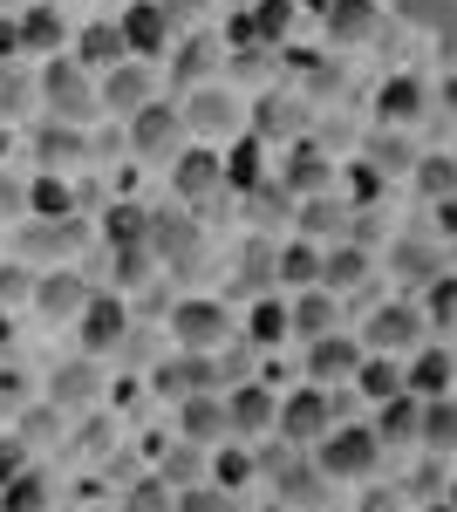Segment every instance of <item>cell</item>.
Listing matches in <instances>:
<instances>
[{
	"label": "cell",
	"instance_id": "obj_1",
	"mask_svg": "<svg viewBox=\"0 0 457 512\" xmlns=\"http://www.w3.org/2000/svg\"><path fill=\"white\" fill-rule=\"evenodd\" d=\"M35 96H41V110H48V117L82 123V130L103 117V89H96V76L82 69L76 55H48V62H41V76H35Z\"/></svg>",
	"mask_w": 457,
	"mask_h": 512
},
{
	"label": "cell",
	"instance_id": "obj_2",
	"mask_svg": "<svg viewBox=\"0 0 457 512\" xmlns=\"http://www.w3.org/2000/svg\"><path fill=\"white\" fill-rule=\"evenodd\" d=\"M178 110H185L191 144H232V137L246 130V103L232 96L226 82H198V89H185Z\"/></svg>",
	"mask_w": 457,
	"mask_h": 512
},
{
	"label": "cell",
	"instance_id": "obj_3",
	"mask_svg": "<svg viewBox=\"0 0 457 512\" xmlns=\"http://www.w3.org/2000/svg\"><path fill=\"white\" fill-rule=\"evenodd\" d=\"M382 451H389V444L376 437V424H335V431L314 444V465L335 478V485H348V478H369V472H376Z\"/></svg>",
	"mask_w": 457,
	"mask_h": 512
},
{
	"label": "cell",
	"instance_id": "obj_4",
	"mask_svg": "<svg viewBox=\"0 0 457 512\" xmlns=\"http://www.w3.org/2000/svg\"><path fill=\"white\" fill-rule=\"evenodd\" d=\"M342 424V403L321 390V383H307V390H287L280 396V424H273V437H287V444H301V451H314L321 437Z\"/></svg>",
	"mask_w": 457,
	"mask_h": 512
},
{
	"label": "cell",
	"instance_id": "obj_5",
	"mask_svg": "<svg viewBox=\"0 0 457 512\" xmlns=\"http://www.w3.org/2000/svg\"><path fill=\"white\" fill-rule=\"evenodd\" d=\"M232 335V308L226 301H212V294H185V301H171V342L178 349H198V355H212V349H226Z\"/></svg>",
	"mask_w": 457,
	"mask_h": 512
},
{
	"label": "cell",
	"instance_id": "obj_6",
	"mask_svg": "<svg viewBox=\"0 0 457 512\" xmlns=\"http://www.w3.org/2000/svg\"><path fill=\"white\" fill-rule=\"evenodd\" d=\"M130 335H137V321H130V301L123 294H89V308L76 315V342L82 355H123L130 349Z\"/></svg>",
	"mask_w": 457,
	"mask_h": 512
},
{
	"label": "cell",
	"instance_id": "obj_7",
	"mask_svg": "<svg viewBox=\"0 0 457 512\" xmlns=\"http://www.w3.org/2000/svg\"><path fill=\"white\" fill-rule=\"evenodd\" d=\"M423 328H430L423 301H382V308H369V321H362V349L410 355V349H423Z\"/></svg>",
	"mask_w": 457,
	"mask_h": 512
},
{
	"label": "cell",
	"instance_id": "obj_8",
	"mask_svg": "<svg viewBox=\"0 0 457 512\" xmlns=\"http://www.w3.org/2000/svg\"><path fill=\"white\" fill-rule=\"evenodd\" d=\"M185 144H191L185 110H178V103H164V96H151V103L130 117V151H137V158H164V164H171Z\"/></svg>",
	"mask_w": 457,
	"mask_h": 512
},
{
	"label": "cell",
	"instance_id": "obj_9",
	"mask_svg": "<svg viewBox=\"0 0 457 512\" xmlns=\"http://www.w3.org/2000/svg\"><path fill=\"white\" fill-rule=\"evenodd\" d=\"M151 383H157V396H164V403H178V396L219 390V383H226V362H219V355H198V349H171L151 369Z\"/></svg>",
	"mask_w": 457,
	"mask_h": 512
},
{
	"label": "cell",
	"instance_id": "obj_10",
	"mask_svg": "<svg viewBox=\"0 0 457 512\" xmlns=\"http://www.w3.org/2000/svg\"><path fill=\"white\" fill-rule=\"evenodd\" d=\"M123 48L137 55V62H157V55H171V41H178V21L164 14V0H123Z\"/></svg>",
	"mask_w": 457,
	"mask_h": 512
},
{
	"label": "cell",
	"instance_id": "obj_11",
	"mask_svg": "<svg viewBox=\"0 0 457 512\" xmlns=\"http://www.w3.org/2000/svg\"><path fill=\"white\" fill-rule=\"evenodd\" d=\"M307 349V383H355V369H362V335L355 328H335V335H314V342H301Z\"/></svg>",
	"mask_w": 457,
	"mask_h": 512
},
{
	"label": "cell",
	"instance_id": "obj_12",
	"mask_svg": "<svg viewBox=\"0 0 457 512\" xmlns=\"http://www.w3.org/2000/svg\"><path fill=\"white\" fill-rule=\"evenodd\" d=\"M273 178H280L294 198H321V192H335V158H328L314 137H294L287 158L273 164Z\"/></svg>",
	"mask_w": 457,
	"mask_h": 512
},
{
	"label": "cell",
	"instance_id": "obj_13",
	"mask_svg": "<svg viewBox=\"0 0 457 512\" xmlns=\"http://www.w3.org/2000/svg\"><path fill=\"white\" fill-rule=\"evenodd\" d=\"M171 410H178V437H185V444H205V451H212V444H226V437H232V410H226V390H198V396H178Z\"/></svg>",
	"mask_w": 457,
	"mask_h": 512
},
{
	"label": "cell",
	"instance_id": "obj_14",
	"mask_svg": "<svg viewBox=\"0 0 457 512\" xmlns=\"http://www.w3.org/2000/svg\"><path fill=\"white\" fill-rule=\"evenodd\" d=\"M35 315H48V321H76L82 308H89V280L62 260V267H41L35 274V301H28Z\"/></svg>",
	"mask_w": 457,
	"mask_h": 512
},
{
	"label": "cell",
	"instance_id": "obj_15",
	"mask_svg": "<svg viewBox=\"0 0 457 512\" xmlns=\"http://www.w3.org/2000/svg\"><path fill=\"white\" fill-rule=\"evenodd\" d=\"M96 89H103V110H110V117H123V123H130L157 96L151 62H137V55H130V62H116V69H103V76H96Z\"/></svg>",
	"mask_w": 457,
	"mask_h": 512
},
{
	"label": "cell",
	"instance_id": "obj_16",
	"mask_svg": "<svg viewBox=\"0 0 457 512\" xmlns=\"http://www.w3.org/2000/svg\"><path fill=\"white\" fill-rule=\"evenodd\" d=\"M171 192L185 198H212L226 192V164H219V144H185L178 158H171Z\"/></svg>",
	"mask_w": 457,
	"mask_h": 512
},
{
	"label": "cell",
	"instance_id": "obj_17",
	"mask_svg": "<svg viewBox=\"0 0 457 512\" xmlns=\"http://www.w3.org/2000/svg\"><path fill=\"white\" fill-rule=\"evenodd\" d=\"M219 164H226V192H239V198H253V192L273 178L267 137H253V130H239L232 144H219Z\"/></svg>",
	"mask_w": 457,
	"mask_h": 512
},
{
	"label": "cell",
	"instance_id": "obj_18",
	"mask_svg": "<svg viewBox=\"0 0 457 512\" xmlns=\"http://www.w3.org/2000/svg\"><path fill=\"white\" fill-rule=\"evenodd\" d=\"M226 410H232V437H239V444H246V437H273V424H280V396H273L267 383H232Z\"/></svg>",
	"mask_w": 457,
	"mask_h": 512
},
{
	"label": "cell",
	"instance_id": "obj_19",
	"mask_svg": "<svg viewBox=\"0 0 457 512\" xmlns=\"http://www.w3.org/2000/svg\"><path fill=\"white\" fill-rule=\"evenodd\" d=\"M287 315H294V342H314V335L348 328L342 294H335V287H301V294H287Z\"/></svg>",
	"mask_w": 457,
	"mask_h": 512
},
{
	"label": "cell",
	"instance_id": "obj_20",
	"mask_svg": "<svg viewBox=\"0 0 457 512\" xmlns=\"http://www.w3.org/2000/svg\"><path fill=\"white\" fill-rule=\"evenodd\" d=\"M178 55H171V82H178V96L185 89H198V82H219V69H226V41L219 35H185L171 41Z\"/></svg>",
	"mask_w": 457,
	"mask_h": 512
},
{
	"label": "cell",
	"instance_id": "obj_21",
	"mask_svg": "<svg viewBox=\"0 0 457 512\" xmlns=\"http://www.w3.org/2000/svg\"><path fill=\"white\" fill-rule=\"evenodd\" d=\"M403 383H410V396H451L457 390V355L423 342V349L403 355Z\"/></svg>",
	"mask_w": 457,
	"mask_h": 512
},
{
	"label": "cell",
	"instance_id": "obj_22",
	"mask_svg": "<svg viewBox=\"0 0 457 512\" xmlns=\"http://www.w3.org/2000/svg\"><path fill=\"white\" fill-rule=\"evenodd\" d=\"M321 28H328V41H342V48H362L382 28V0H328L321 7Z\"/></svg>",
	"mask_w": 457,
	"mask_h": 512
},
{
	"label": "cell",
	"instance_id": "obj_23",
	"mask_svg": "<svg viewBox=\"0 0 457 512\" xmlns=\"http://www.w3.org/2000/svg\"><path fill=\"white\" fill-rule=\"evenodd\" d=\"M62 48H69L62 7H55V0H35V7L21 14V55H62Z\"/></svg>",
	"mask_w": 457,
	"mask_h": 512
},
{
	"label": "cell",
	"instance_id": "obj_24",
	"mask_svg": "<svg viewBox=\"0 0 457 512\" xmlns=\"http://www.w3.org/2000/svg\"><path fill=\"white\" fill-rule=\"evenodd\" d=\"M76 62L89 69V76H103V69H116V62H130V48H123V21H89L76 35Z\"/></svg>",
	"mask_w": 457,
	"mask_h": 512
},
{
	"label": "cell",
	"instance_id": "obj_25",
	"mask_svg": "<svg viewBox=\"0 0 457 512\" xmlns=\"http://www.w3.org/2000/svg\"><path fill=\"white\" fill-rule=\"evenodd\" d=\"M35 158L48 164V171H69V164L89 158V137H82V123H62V117H48L35 130Z\"/></svg>",
	"mask_w": 457,
	"mask_h": 512
},
{
	"label": "cell",
	"instance_id": "obj_26",
	"mask_svg": "<svg viewBox=\"0 0 457 512\" xmlns=\"http://www.w3.org/2000/svg\"><path fill=\"white\" fill-rule=\"evenodd\" d=\"M151 253L164 267H191L198 260V226L178 219V212H151Z\"/></svg>",
	"mask_w": 457,
	"mask_h": 512
},
{
	"label": "cell",
	"instance_id": "obj_27",
	"mask_svg": "<svg viewBox=\"0 0 457 512\" xmlns=\"http://www.w3.org/2000/svg\"><path fill=\"white\" fill-rule=\"evenodd\" d=\"M273 280H280V294H301V287H321V246H314V239H294V246H273Z\"/></svg>",
	"mask_w": 457,
	"mask_h": 512
},
{
	"label": "cell",
	"instance_id": "obj_28",
	"mask_svg": "<svg viewBox=\"0 0 457 512\" xmlns=\"http://www.w3.org/2000/svg\"><path fill=\"white\" fill-rule=\"evenodd\" d=\"M362 280H369V246H362V239H342V246H328V253H321V287L355 294Z\"/></svg>",
	"mask_w": 457,
	"mask_h": 512
},
{
	"label": "cell",
	"instance_id": "obj_29",
	"mask_svg": "<svg viewBox=\"0 0 457 512\" xmlns=\"http://www.w3.org/2000/svg\"><path fill=\"white\" fill-rule=\"evenodd\" d=\"M294 335V315H287V294H260L253 308H246V342L253 349H280Z\"/></svg>",
	"mask_w": 457,
	"mask_h": 512
},
{
	"label": "cell",
	"instance_id": "obj_30",
	"mask_svg": "<svg viewBox=\"0 0 457 512\" xmlns=\"http://www.w3.org/2000/svg\"><path fill=\"white\" fill-rule=\"evenodd\" d=\"M41 396H48L62 417H69V410H82V403L96 396V355H82V362H62V369L48 376V390H41Z\"/></svg>",
	"mask_w": 457,
	"mask_h": 512
},
{
	"label": "cell",
	"instance_id": "obj_31",
	"mask_svg": "<svg viewBox=\"0 0 457 512\" xmlns=\"http://www.w3.org/2000/svg\"><path fill=\"white\" fill-rule=\"evenodd\" d=\"M355 390L369 396V403H389V396H403L410 383H403V355H362V369H355Z\"/></svg>",
	"mask_w": 457,
	"mask_h": 512
},
{
	"label": "cell",
	"instance_id": "obj_32",
	"mask_svg": "<svg viewBox=\"0 0 457 512\" xmlns=\"http://www.w3.org/2000/svg\"><path fill=\"white\" fill-rule=\"evenodd\" d=\"M417 424H423V396H389V403H376V437L382 444H417Z\"/></svg>",
	"mask_w": 457,
	"mask_h": 512
},
{
	"label": "cell",
	"instance_id": "obj_33",
	"mask_svg": "<svg viewBox=\"0 0 457 512\" xmlns=\"http://www.w3.org/2000/svg\"><path fill=\"white\" fill-rule=\"evenodd\" d=\"M417 444L423 451H457V396H423Z\"/></svg>",
	"mask_w": 457,
	"mask_h": 512
},
{
	"label": "cell",
	"instance_id": "obj_34",
	"mask_svg": "<svg viewBox=\"0 0 457 512\" xmlns=\"http://www.w3.org/2000/svg\"><path fill=\"white\" fill-rule=\"evenodd\" d=\"M376 117L382 123H417L423 117V82L417 76H389L376 89Z\"/></svg>",
	"mask_w": 457,
	"mask_h": 512
},
{
	"label": "cell",
	"instance_id": "obj_35",
	"mask_svg": "<svg viewBox=\"0 0 457 512\" xmlns=\"http://www.w3.org/2000/svg\"><path fill=\"white\" fill-rule=\"evenodd\" d=\"M28 212L35 219H76V185L62 171H41L35 185H28Z\"/></svg>",
	"mask_w": 457,
	"mask_h": 512
},
{
	"label": "cell",
	"instance_id": "obj_36",
	"mask_svg": "<svg viewBox=\"0 0 457 512\" xmlns=\"http://www.w3.org/2000/svg\"><path fill=\"white\" fill-rule=\"evenodd\" d=\"M294 212H301V226H307L314 239H335V233H348V219H355V212H348V198H335V192L301 198Z\"/></svg>",
	"mask_w": 457,
	"mask_h": 512
},
{
	"label": "cell",
	"instance_id": "obj_37",
	"mask_svg": "<svg viewBox=\"0 0 457 512\" xmlns=\"http://www.w3.org/2000/svg\"><path fill=\"white\" fill-rule=\"evenodd\" d=\"M294 110H301V103L273 89V96H260V103H253V117H246V130H253V137H267V144L280 137V130L294 137V130H301V117H294Z\"/></svg>",
	"mask_w": 457,
	"mask_h": 512
},
{
	"label": "cell",
	"instance_id": "obj_38",
	"mask_svg": "<svg viewBox=\"0 0 457 512\" xmlns=\"http://www.w3.org/2000/svg\"><path fill=\"white\" fill-rule=\"evenodd\" d=\"M246 14H253L260 48H280V41H287V28H294V14H301V0H253Z\"/></svg>",
	"mask_w": 457,
	"mask_h": 512
},
{
	"label": "cell",
	"instance_id": "obj_39",
	"mask_svg": "<svg viewBox=\"0 0 457 512\" xmlns=\"http://www.w3.org/2000/svg\"><path fill=\"white\" fill-rule=\"evenodd\" d=\"M260 472V465H253V458H246V451H239V437H226V444H212V485H219V492H239V485H246V478Z\"/></svg>",
	"mask_w": 457,
	"mask_h": 512
},
{
	"label": "cell",
	"instance_id": "obj_40",
	"mask_svg": "<svg viewBox=\"0 0 457 512\" xmlns=\"http://www.w3.org/2000/svg\"><path fill=\"white\" fill-rule=\"evenodd\" d=\"M396 21L430 28V35H451L457 28V0H396Z\"/></svg>",
	"mask_w": 457,
	"mask_h": 512
},
{
	"label": "cell",
	"instance_id": "obj_41",
	"mask_svg": "<svg viewBox=\"0 0 457 512\" xmlns=\"http://www.w3.org/2000/svg\"><path fill=\"white\" fill-rule=\"evenodd\" d=\"M423 315H430V328H457V274L451 267L423 280Z\"/></svg>",
	"mask_w": 457,
	"mask_h": 512
},
{
	"label": "cell",
	"instance_id": "obj_42",
	"mask_svg": "<svg viewBox=\"0 0 457 512\" xmlns=\"http://www.w3.org/2000/svg\"><path fill=\"white\" fill-rule=\"evenodd\" d=\"M110 246H151V212L144 205H110Z\"/></svg>",
	"mask_w": 457,
	"mask_h": 512
},
{
	"label": "cell",
	"instance_id": "obj_43",
	"mask_svg": "<svg viewBox=\"0 0 457 512\" xmlns=\"http://www.w3.org/2000/svg\"><path fill=\"white\" fill-rule=\"evenodd\" d=\"M369 164H376L382 178H396V171H417V151H410V137H369Z\"/></svg>",
	"mask_w": 457,
	"mask_h": 512
},
{
	"label": "cell",
	"instance_id": "obj_44",
	"mask_svg": "<svg viewBox=\"0 0 457 512\" xmlns=\"http://www.w3.org/2000/svg\"><path fill=\"white\" fill-rule=\"evenodd\" d=\"M35 274L41 267H28V260H0V308H28L35 301Z\"/></svg>",
	"mask_w": 457,
	"mask_h": 512
},
{
	"label": "cell",
	"instance_id": "obj_45",
	"mask_svg": "<svg viewBox=\"0 0 457 512\" xmlns=\"http://www.w3.org/2000/svg\"><path fill=\"white\" fill-rule=\"evenodd\" d=\"M396 267H403V280H430V274H444V253L430 239H403L396 246Z\"/></svg>",
	"mask_w": 457,
	"mask_h": 512
},
{
	"label": "cell",
	"instance_id": "obj_46",
	"mask_svg": "<svg viewBox=\"0 0 457 512\" xmlns=\"http://www.w3.org/2000/svg\"><path fill=\"white\" fill-rule=\"evenodd\" d=\"M0 512H48V485L35 472H21L14 485H0Z\"/></svg>",
	"mask_w": 457,
	"mask_h": 512
},
{
	"label": "cell",
	"instance_id": "obj_47",
	"mask_svg": "<svg viewBox=\"0 0 457 512\" xmlns=\"http://www.w3.org/2000/svg\"><path fill=\"white\" fill-rule=\"evenodd\" d=\"M171 512H239V506H232V492H219V485L205 478V485H185Z\"/></svg>",
	"mask_w": 457,
	"mask_h": 512
},
{
	"label": "cell",
	"instance_id": "obj_48",
	"mask_svg": "<svg viewBox=\"0 0 457 512\" xmlns=\"http://www.w3.org/2000/svg\"><path fill=\"white\" fill-rule=\"evenodd\" d=\"M21 472H28V437L7 431V437H0V485H14Z\"/></svg>",
	"mask_w": 457,
	"mask_h": 512
},
{
	"label": "cell",
	"instance_id": "obj_49",
	"mask_svg": "<svg viewBox=\"0 0 457 512\" xmlns=\"http://www.w3.org/2000/svg\"><path fill=\"white\" fill-rule=\"evenodd\" d=\"M417 164H423L417 178H423V192H430V198H451L457 192V164H444V158H417Z\"/></svg>",
	"mask_w": 457,
	"mask_h": 512
},
{
	"label": "cell",
	"instance_id": "obj_50",
	"mask_svg": "<svg viewBox=\"0 0 457 512\" xmlns=\"http://www.w3.org/2000/svg\"><path fill=\"white\" fill-rule=\"evenodd\" d=\"M28 383H35L28 369H0V403H14V417H21V410L35 403V390H28Z\"/></svg>",
	"mask_w": 457,
	"mask_h": 512
},
{
	"label": "cell",
	"instance_id": "obj_51",
	"mask_svg": "<svg viewBox=\"0 0 457 512\" xmlns=\"http://www.w3.org/2000/svg\"><path fill=\"white\" fill-rule=\"evenodd\" d=\"M14 212H28V185L0 171V219H14Z\"/></svg>",
	"mask_w": 457,
	"mask_h": 512
},
{
	"label": "cell",
	"instance_id": "obj_52",
	"mask_svg": "<svg viewBox=\"0 0 457 512\" xmlns=\"http://www.w3.org/2000/svg\"><path fill=\"white\" fill-rule=\"evenodd\" d=\"M21 55V14H0V62Z\"/></svg>",
	"mask_w": 457,
	"mask_h": 512
},
{
	"label": "cell",
	"instance_id": "obj_53",
	"mask_svg": "<svg viewBox=\"0 0 457 512\" xmlns=\"http://www.w3.org/2000/svg\"><path fill=\"white\" fill-rule=\"evenodd\" d=\"M205 7H212V0H164V14H171V21H178V28H185V21H198V14H205Z\"/></svg>",
	"mask_w": 457,
	"mask_h": 512
},
{
	"label": "cell",
	"instance_id": "obj_54",
	"mask_svg": "<svg viewBox=\"0 0 457 512\" xmlns=\"http://www.w3.org/2000/svg\"><path fill=\"white\" fill-rule=\"evenodd\" d=\"M437 219H444V226H437V233L451 239V233H457V192H451V198H437Z\"/></svg>",
	"mask_w": 457,
	"mask_h": 512
},
{
	"label": "cell",
	"instance_id": "obj_55",
	"mask_svg": "<svg viewBox=\"0 0 457 512\" xmlns=\"http://www.w3.org/2000/svg\"><path fill=\"white\" fill-rule=\"evenodd\" d=\"M14 349V308H0V355Z\"/></svg>",
	"mask_w": 457,
	"mask_h": 512
},
{
	"label": "cell",
	"instance_id": "obj_56",
	"mask_svg": "<svg viewBox=\"0 0 457 512\" xmlns=\"http://www.w3.org/2000/svg\"><path fill=\"white\" fill-rule=\"evenodd\" d=\"M362 512H403V499H382L376 492V499H362Z\"/></svg>",
	"mask_w": 457,
	"mask_h": 512
},
{
	"label": "cell",
	"instance_id": "obj_57",
	"mask_svg": "<svg viewBox=\"0 0 457 512\" xmlns=\"http://www.w3.org/2000/svg\"><path fill=\"white\" fill-rule=\"evenodd\" d=\"M423 512H457V506H451V499H444V506H423Z\"/></svg>",
	"mask_w": 457,
	"mask_h": 512
},
{
	"label": "cell",
	"instance_id": "obj_58",
	"mask_svg": "<svg viewBox=\"0 0 457 512\" xmlns=\"http://www.w3.org/2000/svg\"><path fill=\"white\" fill-rule=\"evenodd\" d=\"M301 7H328V0H301Z\"/></svg>",
	"mask_w": 457,
	"mask_h": 512
},
{
	"label": "cell",
	"instance_id": "obj_59",
	"mask_svg": "<svg viewBox=\"0 0 457 512\" xmlns=\"http://www.w3.org/2000/svg\"><path fill=\"white\" fill-rule=\"evenodd\" d=\"M226 7H253V0H226Z\"/></svg>",
	"mask_w": 457,
	"mask_h": 512
},
{
	"label": "cell",
	"instance_id": "obj_60",
	"mask_svg": "<svg viewBox=\"0 0 457 512\" xmlns=\"http://www.w3.org/2000/svg\"><path fill=\"white\" fill-rule=\"evenodd\" d=\"M273 512H294V506H273Z\"/></svg>",
	"mask_w": 457,
	"mask_h": 512
}]
</instances>
